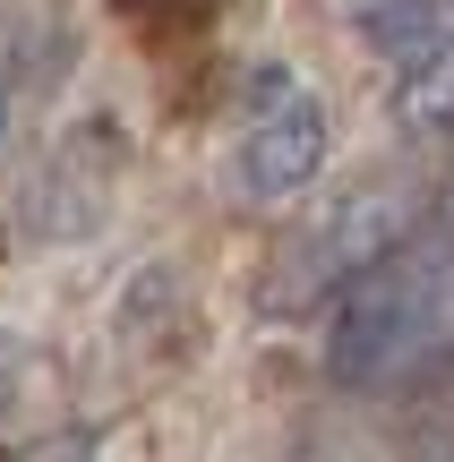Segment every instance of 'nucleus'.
Listing matches in <instances>:
<instances>
[{
	"instance_id": "f257e3e1",
	"label": "nucleus",
	"mask_w": 454,
	"mask_h": 462,
	"mask_svg": "<svg viewBox=\"0 0 454 462\" xmlns=\"http://www.w3.org/2000/svg\"><path fill=\"white\" fill-rule=\"evenodd\" d=\"M446 282H454L446 248H394L386 265H369V274L335 300V326H326V377L352 385V394L394 385L429 343H438Z\"/></svg>"
},
{
	"instance_id": "f03ea898",
	"label": "nucleus",
	"mask_w": 454,
	"mask_h": 462,
	"mask_svg": "<svg viewBox=\"0 0 454 462\" xmlns=\"http://www.w3.org/2000/svg\"><path fill=\"white\" fill-rule=\"evenodd\" d=\"M412 231V189L403 180H360L335 215H318L309 231H292V248L266 265V300L257 309L274 317H301L318 300H343L369 265H386Z\"/></svg>"
},
{
	"instance_id": "7ed1b4c3",
	"label": "nucleus",
	"mask_w": 454,
	"mask_h": 462,
	"mask_svg": "<svg viewBox=\"0 0 454 462\" xmlns=\"http://www.w3.org/2000/svg\"><path fill=\"white\" fill-rule=\"evenodd\" d=\"M326 171V103L292 69H257L232 112V189L249 206H283Z\"/></svg>"
},
{
	"instance_id": "20e7f679",
	"label": "nucleus",
	"mask_w": 454,
	"mask_h": 462,
	"mask_svg": "<svg viewBox=\"0 0 454 462\" xmlns=\"http://www.w3.org/2000/svg\"><path fill=\"white\" fill-rule=\"evenodd\" d=\"M112 180H120V137L112 129H78L43 171H34V240H86L112 206Z\"/></svg>"
},
{
	"instance_id": "39448f33",
	"label": "nucleus",
	"mask_w": 454,
	"mask_h": 462,
	"mask_svg": "<svg viewBox=\"0 0 454 462\" xmlns=\"http://www.w3.org/2000/svg\"><path fill=\"white\" fill-rule=\"evenodd\" d=\"M343 9H352L360 43L386 51L394 69L421 60L429 43H446V34H454V0H343Z\"/></svg>"
},
{
	"instance_id": "423d86ee",
	"label": "nucleus",
	"mask_w": 454,
	"mask_h": 462,
	"mask_svg": "<svg viewBox=\"0 0 454 462\" xmlns=\"http://www.w3.org/2000/svg\"><path fill=\"white\" fill-rule=\"evenodd\" d=\"M394 112L412 129H429V137H454V34L394 69Z\"/></svg>"
},
{
	"instance_id": "0eeeda50",
	"label": "nucleus",
	"mask_w": 454,
	"mask_h": 462,
	"mask_svg": "<svg viewBox=\"0 0 454 462\" xmlns=\"http://www.w3.org/2000/svg\"><path fill=\"white\" fill-rule=\"evenodd\" d=\"M17 402H26V343L0 334V429L17 420Z\"/></svg>"
},
{
	"instance_id": "6e6552de",
	"label": "nucleus",
	"mask_w": 454,
	"mask_h": 462,
	"mask_svg": "<svg viewBox=\"0 0 454 462\" xmlns=\"http://www.w3.org/2000/svg\"><path fill=\"white\" fill-rule=\"evenodd\" d=\"M0 462H95V454H86V437H69V446H26V454H0Z\"/></svg>"
},
{
	"instance_id": "1a4fd4ad",
	"label": "nucleus",
	"mask_w": 454,
	"mask_h": 462,
	"mask_svg": "<svg viewBox=\"0 0 454 462\" xmlns=\"http://www.w3.org/2000/svg\"><path fill=\"white\" fill-rule=\"evenodd\" d=\"M0 146H9V86H0Z\"/></svg>"
}]
</instances>
